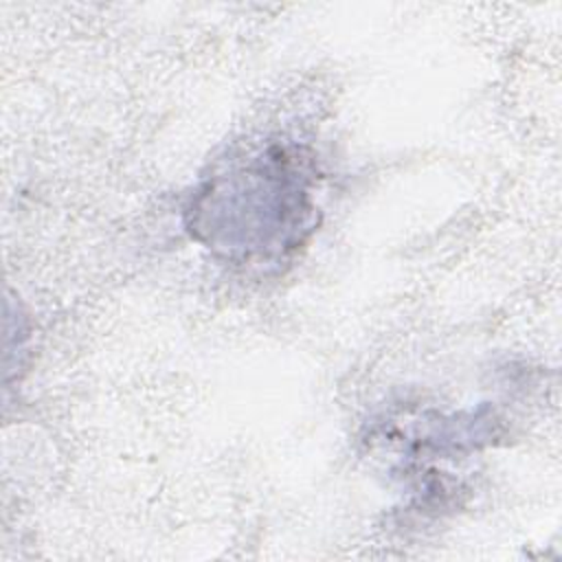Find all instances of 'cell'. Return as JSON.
<instances>
[{
	"label": "cell",
	"instance_id": "6da1fadb",
	"mask_svg": "<svg viewBox=\"0 0 562 562\" xmlns=\"http://www.w3.org/2000/svg\"><path fill=\"white\" fill-rule=\"evenodd\" d=\"M312 160L288 145H266L220 165L191 193L187 231L237 263H274L316 226Z\"/></svg>",
	"mask_w": 562,
	"mask_h": 562
}]
</instances>
